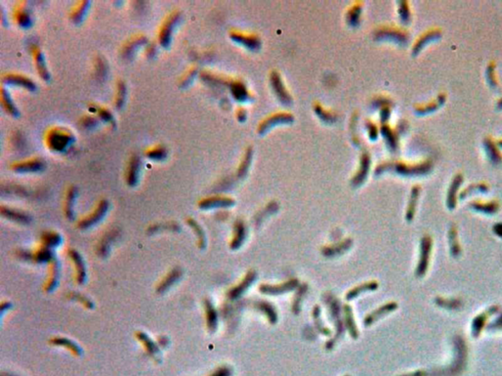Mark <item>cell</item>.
<instances>
[{
	"label": "cell",
	"instance_id": "obj_1",
	"mask_svg": "<svg viewBox=\"0 0 502 376\" xmlns=\"http://www.w3.org/2000/svg\"><path fill=\"white\" fill-rule=\"evenodd\" d=\"M75 137L72 131L65 127L55 126L50 128L45 135L47 147L56 152H63L74 142Z\"/></svg>",
	"mask_w": 502,
	"mask_h": 376
},
{
	"label": "cell",
	"instance_id": "obj_2",
	"mask_svg": "<svg viewBox=\"0 0 502 376\" xmlns=\"http://www.w3.org/2000/svg\"><path fill=\"white\" fill-rule=\"evenodd\" d=\"M181 14L179 11H174L171 14H169L166 19L164 20L160 32H159V42L162 46L167 47L170 45L172 41V36L173 32L180 20Z\"/></svg>",
	"mask_w": 502,
	"mask_h": 376
},
{
	"label": "cell",
	"instance_id": "obj_3",
	"mask_svg": "<svg viewBox=\"0 0 502 376\" xmlns=\"http://www.w3.org/2000/svg\"><path fill=\"white\" fill-rule=\"evenodd\" d=\"M108 207H109V205H108V202L106 200L100 201L98 203L96 209L89 216H87L86 218L83 219L80 222L79 226L81 228H88V227L92 226L93 225L97 224L105 216V214H106V212L108 210Z\"/></svg>",
	"mask_w": 502,
	"mask_h": 376
},
{
	"label": "cell",
	"instance_id": "obj_4",
	"mask_svg": "<svg viewBox=\"0 0 502 376\" xmlns=\"http://www.w3.org/2000/svg\"><path fill=\"white\" fill-rule=\"evenodd\" d=\"M44 162L42 159L34 158L12 164L11 169L17 173H38L44 169Z\"/></svg>",
	"mask_w": 502,
	"mask_h": 376
},
{
	"label": "cell",
	"instance_id": "obj_5",
	"mask_svg": "<svg viewBox=\"0 0 502 376\" xmlns=\"http://www.w3.org/2000/svg\"><path fill=\"white\" fill-rule=\"evenodd\" d=\"M484 148L486 155L494 165H502V152L498 142L492 136H486L484 139Z\"/></svg>",
	"mask_w": 502,
	"mask_h": 376
},
{
	"label": "cell",
	"instance_id": "obj_6",
	"mask_svg": "<svg viewBox=\"0 0 502 376\" xmlns=\"http://www.w3.org/2000/svg\"><path fill=\"white\" fill-rule=\"evenodd\" d=\"M2 80L6 84H12V85L20 86V87L26 88V89L31 90V91L35 90L36 87H37V85L34 82V80H32L30 77H28L26 75H20V74H6L5 75H3Z\"/></svg>",
	"mask_w": 502,
	"mask_h": 376
},
{
	"label": "cell",
	"instance_id": "obj_7",
	"mask_svg": "<svg viewBox=\"0 0 502 376\" xmlns=\"http://www.w3.org/2000/svg\"><path fill=\"white\" fill-rule=\"evenodd\" d=\"M140 159L137 155H132L127 163L126 171V181L129 187H134L139 179Z\"/></svg>",
	"mask_w": 502,
	"mask_h": 376
},
{
	"label": "cell",
	"instance_id": "obj_8",
	"mask_svg": "<svg viewBox=\"0 0 502 376\" xmlns=\"http://www.w3.org/2000/svg\"><path fill=\"white\" fill-rule=\"evenodd\" d=\"M441 34H442V32H441V29H439V28H433V29H430V30L426 31L425 33H423L419 37L417 42H415V45L413 47L414 52L416 53V52L420 51L428 43L439 39L441 38Z\"/></svg>",
	"mask_w": 502,
	"mask_h": 376
},
{
	"label": "cell",
	"instance_id": "obj_9",
	"mask_svg": "<svg viewBox=\"0 0 502 376\" xmlns=\"http://www.w3.org/2000/svg\"><path fill=\"white\" fill-rule=\"evenodd\" d=\"M32 54L36 62V67L38 70L39 75L42 77V79L47 80L49 79V73L45 64L44 56L41 50V48L38 45H32Z\"/></svg>",
	"mask_w": 502,
	"mask_h": 376
},
{
	"label": "cell",
	"instance_id": "obj_10",
	"mask_svg": "<svg viewBox=\"0 0 502 376\" xmlns=\"http://www.w3.org/2000/svg\"><path fill=\"white\" fill-rule=\"evenodd\" d=\"M14 18L17 24L23 28H28L32 25V17L24 2L19 3L14 10Z\"/></svg>",
	"mask_w": 502,
	"mask_h": 376
},
{
	"label": "cell",
	"instance_id": "obj_11",
	"mask_svg": "<svg viewBox=\"0 0 502 376\" xmlns=\"http://www.w3.org/2000/svg\"><path fill=\"white\" fill-rule=\"evenodd\" d=\"M445 100H446V94L445 93H439L438 96L435 99L429 101L426 104L418 105L416 111L419 114H422V115L435 112V111H437L439 108H440L444 104Z\"/></svg>",
	"mask_w": 502,
	"mask_h": 376
},
{
	"label": "cell",
	"instance_id": "obj_12",
	"mask_svg": "<svg viewBox=\"0 0 502 376\" xmlns=\"http://www.w3.org/2000/svg\"><path fill=\"white\" fill-rule=\"evenodd\" d=\"M181 276H182V270L180 268L176 267V268L172 269L167 274V276L161 281L159 286L157 287V292L163 293V292L167 291L172 285H174L180 279Z\"/></svg>",
	"mask_w": 502,
	"mask_h": 376
},
{
	"label": "cell",
	"instance_id": "obj_13",
	"mask_svg": "<svg viewBox=\"0 0 502 376\" xmlns=\"http://www.w3.org/2000/svg\"><path fill=\"white\" fill-rule=\"evenodd\" d=\"M69 256L74 262L76 265V272H77V281L79 283H84L85 279V267L84 261L80 254L76 250H69Z\"/></svg>",
	"mask_w": 502,
	"mask_h": 376
},
{
	"label": "cell",
	"instance_id": "obj_14",
	"mask_svg": "<svg viewBox=\"0 0 502 376\" xmlns=\"http://www.w3.org/2000/svg\"><path fill=\"white\" fill-rule=\"evenodd\" d=\"M1 214L3 217H5L7 219L17 222V223H21V224H27L31 221V218L27 214L17 211V210L10 209V208L1 207Z\"/></svg>",
	"mask_w": 502,
	"mask_h": 376
},
{
	"label": "cell",
	"instance_id": "obj_15",
	"mask_svg": "<svg viewBox=\"0 0 502 376\" xmlns=\"http://www.w3.org/2000/svg\"><path fill=\"white\" fill-rule=\"evenodd\" d=\"M146 42V38L139 35V36H135L133 37L131 39H129L126 43L125 47L123 48V55L125 57H129L131 56L132 54H134L135 50L138 49V47L142 44H144Z\"/></svg>",
	"mask_w": 502,
	"mask_h": 376
},
{
	"label": "cell",
	"instance_id": "obj_16",
	"mask_svg": "<svg viewBox=\"0 0 502 376\" xmlns=\"http://www.w3.org/2000/svg\"><path fill=\"white\" fill-rule=\"evenodd\" d=\"M1 105L4 108V110L7 113H9L10 115L15 116V117L18 116V114H19L18 109L15 106V104L13 103V100L11 99L9 92L4 87L1 88Z\"/></svg>",
	"mask_w": 502,
	"mask_h": 376
},
{
	"label": "cell",
	"instance_id": "obj_17",
	"mask_svg": "<svg viewBox=\"0 0 502 376\" xmlns=\"http://www.w3.org/2000/svg\"><path fill=\"white\" fill-rule=\"evenodd\" d=\"M88 6H89V2L88 1L78 2L76 4V6L74 7V9L72 10V12H71V16H70L71 19L75 23H81L84 20L85 13L87 12Z\"/></svg>",
	"mask_w": 502,
	"mask_h": 376
},
{
	"label": "cell",
	"instance_id": "obj_18",
	"mask_svg": "<svg viewBox=\"0 0 502 376\" xmlns=\"http://www.w3.org/2000/svg\"><path fill=\"white\" fill-rule=\"evenodd\" d=\"M486 76H487V80L489 82V84L491 85V87L497 89L500 87V82H499V78H498V75H497V63L496 61H491V62L488 64L487 66V70H486Z\"/></svg>",
	"mask_w": 502,
	"mask_h": 376
},
{
	"label": "cell",
	"instance_id": "obj_19",
	"mask_svg": "<svg viewBox=\"0 0 502 376\" xmlns=\"http://www.w3.org/2000/svg\"><path fill=\"white\" fill-rule=\"evenodd\" d=\"M77 196V189L75 188H70L68 189L67 195H66V204H65V214L68 219L74 218V203Z\"/></svg>",
	"mask_w": 502,
	"mask_h": 376
},
{
	"label": "cell",
	"instance_id": "obj_20",
	"mask_svg": "<svg viewBox=\"0 0 502 376\" xmlns=\"http://www.w3.org/2000/svg\"><path fill=\"white\" fill-rule=\"evenodd\" d=\"M146 156L155 161L164 160L167 156V149L163 145H156L152 148H148L146 151Z\"/></svg>",
	"mask_w": 502,
	"mask_h": 376
},
{
	"label": "cell",
	"instance_id": "obj_21",
	"mask_svg": "<svg viewBox=\"0 0 502 376\" xmlns=\"http://www.w3.org/2000/svg\"><path fill=\"white\" fill-rule=\"evenodd\" d=\"M42 241L45 247H53L60 244L62 241L61 236L54 231H46L42 236Z\"/></svg>",
	"mask_w": 502,
	"mask_h": 376
},
{
	"label": "cell",
	"instance_id": "obj_22",
	"mask_svg": "<svg viewBox=\"0 0 502 376\" xmlns=\"http://www.w3.org/2000/svg\"><path fill=\"white\" fill-rule=\"evenodd\" d=\"M136 338L144 345L146 350L151 355H157L158 354V348H157V346L155 345V343L145 333H143V332H137L136 333Z\"/></svg>",
	"mask_w": 502,
	"mask_h": 376
},
{
	"label": "cell",
	"instance_id": "obj_23",
	"mask_svg": "<svg viewBox=\"0 0 502 376\" xmlns=\"http://www.w3.org/2000/svg\"><path fill=\"white\" fill-rule=\"evenodd\" d=\"M205 310H206V317H207L208 327L211 330H214L216 325H217V314H216L215 309L213 308V305L208 300L205 301Z\"/></svg>",
	"mask_w": 502,
	"mask_h": 376
},
{
	"label": "cell",
	"instance_id": "obj_24",
	"mask_svg": "<svg viewBox=\"0 0 502 376\" xmlns=\"http://www.w3.org/2000/svg\"><path fill=\"white\" fill-rule=\"evenodd\" d=\"M126 87L125 82L123 80H119L117 82V92H116V98H115V105L117 108H122L126 100Z\"/></svg>",
	"mask_w": 502,
	"mask_h": 376
},
{
	"label": "cell",
	"instance_id": "obj_25",
	"mask_svg": "<svg viewBox=\"0 0 502 376\" xmlns=\"http://www.w3.org/2000/svg\"><path fill=\"white\" fill-rule=\"evenodd\" d=\"M51 343H53L54 345H57V346L66 347L71 352H73L74 354H77V355L80 354V352H81L80 348L75 343H73L72 341H70V340H68L66 338H53L51 340Z\"/></svg>",
	"mask_w": 502,
	"mask_h": 376
},
{
	"label": "cell",
	"instance_id": "obj_26",
	"mask_svg": "<svg viewBox=\"0 0 502 376\" xmlns=\"http://www.w3.org/2000/svg\"><path fill=\"white\" fill-rule=\"evenodd\" d=\"M188 224L191 226V228L194 230V232L196 233L197 237H198V244H199V247L200 248H203L205 246V236H204V233L201 229V227L198 226V224L193 221L192 219H188Z\"/></svg>",
	"mask_w": 502,
	"mask_h": 376
},
{
	"label": "cell",
	"instance_id": "obj_27",
	"mask_svg": "<svg viewBox=\"0 0 502 376\" xmlns=\"http://www.w3.org/2000/svg\"><path fill=\"white\" fill-rule=\"evenodd\" d=\"M34 259L38 262H50L53 260V254L48 247L44 246L35 254Z\"/></svg>",
	"mask_w": 502,
	"mask_h": 376
},
{
	"label": "cell",
	"instance_id": "obj_28",
	"mask_svg": "<svg viewBox=\"0 0 502 376\" xmlns=\"http://www.w3.org/2000/svg\"><path fill=\"white\" fill-rule=\"evenodd\" d=\"M51 276L47 282V287L46 289H48V291H51V289H53L56 285V282H57V276H58V266L56 265L55 262H53L52 265H51Z\"/></svg>",
	"mask_w": 502,
	"mask_h": 376
},
{
	"label": "cell",
	"instance_id": "obj_29",
	"mask_svg": "<svg viewBox=\"0 0 502 376\" xmlns=\"http://www.w3.org/2000/svg\"><path fill=\"white\" fill-rule=\"evenodd\" d=\"M72 299L77 300L78 302H80L81 304H83L84 307L89 308V309H90V308H92V306H93V305H92V303H91V302H90V301H89L86 297H84V296H83V295H81V294L72 293Z\"/></svg>",
	"mask_w": 502,
	"mask_h": 376
},
{
	"label": "cell",
	"instance_id": "obj_30",
	"mask_svg": "<svg viewBox=\"0 0 502 376\" xmlns=\"http://www.w3.org/2000/svg\"><path fill=\"white\" fill-rule=\"evenodd\" d=\"M474 205H475V207H476L477 209H479V210H483V211H485V212H487V211H488V212H490V211H496V210H497V206H498L495 202L487 203V205H483L482 203L477 202V204H475V203H474Z\"/></svg>",
	"mask_w": 502,
	"mask_h": 376
},
{
	"label": "cell",
	"instance_id": "obj_31",
	"mask_svg": "<svg viewBox=\"0 0 502 376\" xmlns=\"http://www.w3.org/2000/svg\"><path fill=\"white\" fill-rule=\"evenodd\" d=\"M98 114L99 116L101 117L102 120L106 121V122H111L113 120V116L112 114L107 110V109H104V108H100L98 110Z\"/></svg>",
	"mask_w": 502,
	"mask_h": 376
},
{
	"label": "cell",
	"instance_id": "obj_32",
	"mask_svg": "<svg viewBox=\"0 0 502 376\" xmlns=\"http://www.w3.org/2000/svg\"><path fill=\"white\" fill-rule=\"evenodd\" d=\"M97 65L98 67L96 68V72L97 74L100 75V76H104V74L106 73V65L105 63L103 62V60L101 58L97 59Z\"/></svg>",
	"mask_w": 502,
	"mask_h": 376
},
{
	"label": "cell",
	"instance_id": "obj_33",
	"mask_svg": "<svg viewBox=\"0 0 502 376\" xmlns=\"http://www.w3.org/2000/svg\"><path fill=\"white\" fill-rule=\"evenodd\" d=\"M96 124V120L92 117H85L83 119V125L85 126H92Z\"/></svg>",
	"mask_w": 502,
	"mask_h": 376
},
{
	"label": "cell",
	"instance_id": "obj_34",
	"mask_svg": "<svg viewBox=\"0 0 502 376\" xmlns=\"http://www.w3.org/2000/svg\"><path fill=\"white\" fill-rule=\"evenodd\" d=\"M166 343H167V338H166V337H164V336H161V337L159 338V344H160V345H162V346H165V344H166Z\"/></svg>",
	"mask_w": 502,
	"mask_h": 376
},
{
	"label": "cell",
	"instance_id": "obj_35",
	"mask_svg": "<svg viewBox=\"0 0 502 376\" xmlns=\"http://www.w3.org/2000/svg\"><path fill=\"white\" fill-rule=\"evenodd\" d=\"M497 107H498V109H500V110H502V97H501V98L499 99V101H498V104H497Z\"/></svg>",
	"mask_w": 502,
	"mask_h": 376
},
{
	"label": "cell",
	"instance_id": "obj_36",
	"mask_svg": "<svg viewBox=\"0 0 502 376\" xmlns=\"http://www.w3.org/2000/svg\"><path fill=\"white\" fill-rule=\"evenodd\" d=\"M497 142H498V144H499L500 148H501V149H502V138H501V139H499V140H498Z\"/></svg>",
	"mask_w": 502,
	"mask_h": 376
}]
</instances>
